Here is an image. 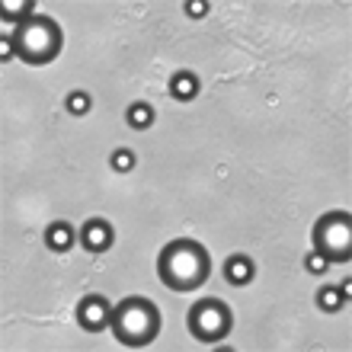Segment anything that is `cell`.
I'll return each mask as SVG.
<instances>
[{"mask_svg": "<svg viewBox=\"0 0 352 352\" xmlns=\"http://www.w3.org/2000/svg\"><path fill=\"white\" fill-rule=\"evenodd\" d=\"M170 93H173L179 102L195 100V93H199V80H195V74H189V71H179V74L170 80Z\"/></svg>", "mask_w": 352, "mask_h": 352, "instance_id": "obj_10", "label": "cell"}, {"mask_svg": "<svg viewBox=\"0 0 352 352\" xmlns=\"http://www.w3.org/2000/svg\"><path fill=\"white\" fill-rule=\"evenodd\" d=\"M234 327V314L231 307L218 301V298H202V301H195L192 311H189V330L199 343H221L224 336L231 333Z\"/></svg>", "mask_w": 352, "mask_h": 352, "instance_id": "obj_5", "label": "cell"}, {"mask_svg": "<svg viewBox=\"0 0 352 352\" xmlns=\"http://www.w3.org/2000/svg\"><path fill=\"white\" fill-rule=\"evenodd\" d=\"M112 170L116 173H129V170H135V154L131 151H112Z\"/></svg>", "mask_w": 352, "mask_h": 352, "instance_id": "obj_15", "label": "cell"}, {"mask_svg": "<svg viewBox=\"0 0 352 352\" xmlns=\"http://www.w3.org/2000/svg\"><path fill=\"white\" fill-rule=\"evenodd\" d=\"M314 250L330 263L352 260V218L346 212H327L314 224Z\"/></svg>", "mask_w": 352, "mask_h": 352, "instance_id": "obj_4", "label": "cell"}, {"mask_svg": "<svg viewBox=\"0 0 352 352\" xmlns=\"http://www.w3.org/2000/svg\"><path fill=\"white\" fill-rule=\"evenodd\" d=\"M109 330L116 333L122 346H148L157 340L160 333V311L151 298H141V295H131L125 301L112 307V324Z\"/></svg>", "mask_w": 352, "mask_h": 352, "instance_id": "obj_2", "label": "cell"}, {"mask_svg": "<svg viewBox=\"0 0 352 352\" xmlns=\"http://www.w3.org/2000/svg\"><path fill=\"white\" fill-rule=\"evenodd\" d=\"M74 241H80L74 234V228L67 221H55V224H48V231H45V243H48V250H55V253H67L71 247H74Z\"/></svg>", "mask_w": 352, "mask_h": 352, "instance_id": "obj_9", "label": "cell"}, {"mask_svg": "<svg viewBox=\"0 0 352 352\" xmlns=\"http://www.w3.org/2000/svg\"><path fill=\"white\" fill-rule=\"evenodd\" d=\"M305 269H307V272H314V276H324V272H327V269H330V260H327V256H324V253H307V256H305Z\"/></svg>", "mask_w": 352, "mask_h": 352, "instance_id": "obj_16", "label": "cell"}, {"mask_svg": "<svg viewBox=\"0 0 352 352\" xmlns=\"http://www.w3.org/2000/svg\"><path fill=\"white\" fill-rule=\"evenodd\" d=\"M343 305H346V295L340 292V288L324 285L320 292H317V307H320V311H340Z\"/></svg>", "mask_w": 352, "mask_h": 352, "instance_id": "obj_13", "label": "cell"}, {"mask_svg": "<svg viewBox=\"0 0 352 352\" xmlns=\"http://www.w3.org/2000/svg\"><path fill=\"white\" fill-rule=\"evenodd\" d=\"M0 13H3V19H7V23H16V26H19V23H23V19H29L36 10H32V3H29V0H19V3L7 0V3L0 7Z\"/></svg>", "mask_w": 352, "mask_h": 352, "instance_id": "obj_12", "label": "cell"}, {"mask_svg": "<svg viewBox=\"0 0 352 352\" xmlns=\"http://www.w3.org/2000/svg\"><path fill=\"white\" fill-rule=\"evenodd\" d=\"M125 119H129V125L135 131H144L154 125V109H151L148 102H131L129 112H125Z\"/></svg>", "mask_w": 352, "mask_h": 352, "instance_id": "obj_11", "label": "cell"}, {"mask_svg": "<svg viewBox=\"0 0 352 352\" xmlns=\"http://www.w3.org/2000/svg\"><path fill=\"white\" fill-rule=\"evenodd\" d=\"M186 13H189V16H205V13H208V3H205V0H189V3H186Z\"/></svg>", "mask_w": 352, "mask_h": 352, "instance_id": "obj_18", "label": "cell"}, {"mask_svg": "<svg viewBox=\"0 0 352 352\" xmlns=\"http://www.w3.org/2000/svg\"><path fill=\"white\" fill-rule=\"evenodd\" d=\"M13 48L16 58H23L26 65H48L61 55V26L52 16L32 13L13 32Z\"/></svg>", "mask_w": 352, "mask_h": 352, "instance_id": "obj_3", "label": "cell"}, {"mask_svg": "<svg viewBox=\"0 0 352 352\" xmlns=\"http://www.w3.org/2000/svg\"><path fill=\"white\" fill-rule=\"evenodd\" d=\"M253 276H256V266H253L250 256H243V253L228 256V263H224V278H228L231 285H237V288L250 285Z\"/></svg>", "mask_w": 352, "mask_h": 352, "instance_id": "obj_8", "label": "cell"}, {"mask_svg": "<svg viewBox=\"0 0 352 352\" xmlns=\"http://www.w3.org/2000/svg\"><path fill=\"white\" fill-rule=\"evenodd\" d=\"M112 307L102 295H84L80 305H77V324L84 327L87 333H100L112 324Z\"/></svg>", "mask_w": 352, "mask_h": 352, "instance_id": "obj_6", "label": "cell"}, {"mask_svg": "<svg viewBox=\"0 0 352 352\" xmlns=\"http://www.w3.org/2000/svg\"><path fill=\"white\" fill-rule=\"evenodd\" d=\"M116 241V234H112V224L106 218H90V221L80 228V243H84L90 253H106Z\"/></svg>", "mask_w": 352, "mask_h": 352, "instance_id": "obj_7", "label": "cell"}, {"mask_svg": "<svg viewBox=\"0 0 352 352\" xmlns=\"http://www.w3.org/2000/svg\"><path fill=\"white\" fill-rule=\"evenodd\" d=\"M13 55H16V48H13V38H10V36H0V61H10Z\"/></svg>", "mask_w": 352, "mask_h": 352, "instance_id": "obj_17", "label": "cell"}, {"mask_svg": "<svg viewBox=\"0 0 352 352\" xmlns=\"http://www.w3.org/2000/svg\"><path fill=\"white\" fill-rule=\"evenodd\" d=\"M67 112L71 116H87L90 112V106H93V100H90V93H84V90H74L71 96H67Z\"/></svg>", "mask_w": 352, "mask_h": 352, "instance_id": "obj_14", "label": "cell"}, {"mask_svg": "<svg viewBox=\"0 0 352 352\" xmlns=\"http://www.w3.org/2000/svg\"><path fill=\"white\" fill-rule=\"evenodd\" d=\"M157 272L160 282L170 292H195L205 278L212 276V256L199 241L179 237V241H170L160 250Z\"/></svg>", "mask_w": 352, "mask_h": 352, "instance_id": "obj_1", "label": "cell"}]
</instances>
